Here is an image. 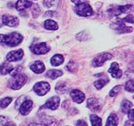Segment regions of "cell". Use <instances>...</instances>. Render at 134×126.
Segmentation results:
<instances>
[{
  "mask_svg": "<svg viewBox=\"0 0 134 126\" xmlns=\"http://www.w3.org/2000/svg\"><path fill=\"white\" fill-rule=\"evenodd\" d=\"M63 75V72L58 70H51L48 71L46 73V76L51 79H55Z\"/></svg>",
  "mask_w": 134,
  "mask_h": 126,
  "instance_id": "obj_21",
  "label": "cell"
},
{
  "mask_svg": "<svg viewBox=\"0 0 134 126\" xmlns=\"http://www.w3.org/2000/svg\"><path fill=\"white\" fill-rule=\"evenodd\" d=\"M109 82V79L108 78H104V79H99L97 81H96L94 83V85L97 89H101L102 88H103L104 87L105 85L107 84V83Z\"/></svg>",
  "mask_w": 134,
  "mask_h": 126,
  "instance_id": "obj_24",
  "label": "cell"
},
{
  "mask_svg": "<svg viewBox=\"0 0 134 126\" xmlns=\"http://www.w3.org/2000/svg\"><path fill=\"white\" fill-rule=\"evenodd\" d=\"M119 120L118 116L115 113H111L108 117L106 123V126H118Z\"/></svg>",
  "mask_w": 134,
  "mask_h": 126,
  "instance_id": "obj_19",
  "label": "cell"
},
{
  "mask_svg": "<svg viewBox=\"0 0 134 126\" xmlns=\"http://www.w3.org/2000/svg\"><path fill=\"white\" fill-rule=\"evenodd\" d=\"M75 11L78 15L81 16H90L93 13L92 8L87 2H83L77 5Z\"/></svg>",
  "mask_w": 134,
  "mask_h": 126,
  "instance_id": "obj_3",
  "label": "cell"
},
{
  "mask_svg": "<svg viewBox=\"0 0 134 126\" xmlns=\"http://www.w3.org/2000/svg\"><path fill=\"white\" fill-rule=\"evenodd\" d=\"M122 87L121 85H118V86H116L114 87L111 90V91L109 92V96L111 97H114L115 96H116L121 91Z\"/></svg>",
  "mask_w": 134,
  "mask_h": 126,
  "instance_id": "obj_29",
  "label": "cell"
},
{
  "mask_svg": "<svg viewBox=\"0 0 134 126\" xmlns=\"http://www.w3.org/2000/svg\"><path fill=\"white\" fill-rule=\"evenodd\" d=\"M132 107H133V104L131 102L128 100H124L121 104V111L124 113H127L131 110Z\"/></svg>",
  "mask_w": 134,
  "mask_h": 126,
  "instance_id": "obj_23",
  "label": "cell"
},
{
  "mask_svg": "<svg viewBox=\"0 0 134 126\" xmlns=\"http://www.w3.org/2000/svg\"><path fill=\"white\" fill-rule=\"evenodd\" d=\"M50 47L47 45L46 43H40L35 44L31 47V50L34 54L36 55H43L47 53L50 50Z\"/></svg>",
  "mask_w": 134,
  "mask_h": 126,
  "instance_id": "obj_6",
  "label": "cell"
},
{
  "mask_svg": "<svg viewBox=\"0 0 134 126\" xmlns=\"http://www.w3.org/2000/svg\"><path fill=\"white\" fill-rule=\"evenodd\" d=\"M66 68H67L68 70H69L71 72H75L77 70V63L73 62V61H70L67 65Z\"/></svg>",
  "mask_w": 134,
  "mask_h": 126,
  "instance_id": "obj_28",
  "label": "cell"
},
{
  "mask_svg": "<svg viewBox=\"0 0 134 126\" xmlns=\"http://www.w3.org/2000/svg\"><path fill=\"white\" fill-rule=\"evenodd\" d=\"M6 123H7V118H6L4 116H0V125H4L5 124H6Z\"/></svg>",
  "mask_w": 134,
  "mask_h": 126,
  "instance_id": "obj_35",
  "label": "cell"
},
{
  "mask_svg": "<svg viewBox=\"0 0 134 126\" xmlns=\"http://www.w3.org/2000/svg\"><path fill=\"white\" fill-rule=\"evenodd\" d=\"M31 70L36 74H41L45 71V65L41 61H36L31 65Z\"/></svg>",
  "mask_w": 134,
  "mask_h": 126,
  "instance_id": "obj_14",
  "label": "cell"
},
{
  "mask_svg": "<svg viewBox=\"0 0 134 126\" xmlns=\"http://www.w3.org/2000/svg\"><path fill=\"white\" fill-rule=\"evenodd\" d=\"M19 20L17 17L14 16L12 15L5 14L2 17V23L6 26L9 27L16 26L19 24Z\"/></svg>",
  "mask_w": 134,
  "mask_h": 126,
  "instance_id": "obj_7",
  "label": "cell"
},
{
  "mask_svg": "<svg viewBox=\"0 0 134 126\" xmlns=\"http://www.w3.org/2000/svg\"><path fill=\"white\" fill-rule=\"evenodd\" d=\"M33 107V102L31 100H26L24 101L21 103L20 106L19 111L21 114L23 116H26L32 110Z\"/></svg>",
  "mask_w": 134,
  "mask_h": 126,
  "instance_id": "obj_11",
  "label": "cell"
},
{
  "mask_svg": "<svg viewBox=\"0 0 134 126\" xmlns=\"http://www.w3.org/2000/svg\"><path fill=\"white\" fill-rule=\"evenodd\" d=\"M133 6L132 5H127L124 7H118L113 11V14L116 16L121 14L122 13H127V12H129L130 10L132 9Z\"/></svg>",
  "mask_w": 134,
  "mask_h": 126,
  "instance_id": "obj_17",
  "label": "cell"
},
{
  "mask_svg": "<svg viewBox=\"0 0 134 126\" xmlns=\"http://www.w3.org/2000/svg\"><path fill=\"white\" fill-rule=\"evenodd\" d=\"M23 41V36L18 33H12L8 35L0 34V43L9 47H15Z\"/></svg>",
  "mask_w": 134,
  "mask_h": 126,
  "instance_id": "obj_1",
  "label": "cell"
},
{
  "mask_svg": "<svg viewBox=\"0 0 134 126\" xmlns=\"http://www.w3.org/2000/svg\"><path fill=\"white\" fill-rule=\"evenodd\" d=\"M4 126H16L14 123H7V124H5Z\"/></svg>",
  "mask_w": 134,
  "mask_h": 126,
  "instance_id": "obj_38",
  "label": "cell"
},
{
  "mask_svg": "<svg viewBox=\"0 0 134 126\" xmlns=\"http://www.w3.org/2000/svg\"><path fill=\"white\" fill-rule=\"evenodd\" d=\"M109 72L112 76V77L119 79L122 76V71L119 68V64L116 62H113L109 69Z\"/></svg>",
  "mask_w": 134,
  "mask_h": 126,
  "instance_id": "obj_12",
  "label": "cell"
},
{
  "mask_svg": "<svg viewBox=\"0 0 134 126\" xmlns=\"http://www.w3.org/2000/svg\"><path fill=\"white\" fill-rule=\"evenodd\" d=\"M54 4H55V0H44L43 1V5L46 7H52Z\"/></svg>",
  "mask_w": 134,
  "mask_h": 126,
  "instance_id": "obj_31",
  "label": "cell"
},
{
  "mask_svg": "<svg viewBox=\"0 0 134 126\" xmlns=\"http://www.w3.org/2000/svg\"><path fill=\"white\" fill-rule=\"evenodd\" d=\"M24 56V51L21 49L18 50L11 51L7 55V60L9 62H15L20 60Z\"/></svg>",
  "mask_w": 134,
  "mask_h": 126,
  "instance_id": "obj_9",
  "label": "cell"
},
{
  "mask_svg": "<svg viewBox=\"0 0 134 126\" xmlns=\"http://www.w3.org/2000/svg\"><path fill=\"white\" fill-rule=\"evenodd\" d=\"M64 62L63 56L60 54H57L55 55H54L51 60V63L53 66L57 67L62 65Z\"/></svg>",
  "mask_w": 134,
  "mask_h": 126,
  "instance_id": "obj_16",
  "label": "cell"
},
{
  "mask_svg": "<svg viewBox=\"0 0 134 126\" xmlns=\"http://www.w3.org/2000/svg\"><path fill=\"white\" fill-rule=\"evenodd\" d=\"M70 96L74 101L77 104H81L85 99V95L81 91L77 89H73L70 91Z\"/></svg>",
  "mask_w": 134,
  "mask_h": 126,
  "instance_id": "obj_10",
  "label": "cell"
},
{
  "mask_svg": "<svg viewBox=\"0 0 134 126\" xmlns=\"http://www.w3.org/2000/svg\"><path fill=\"white\" fill-rule=\"evenodd\" d=\"M12 79L9 81V87L14 90L20 89L26 84L27 76L21 72L12 74Z\"/></svg>",
  "mask_w": 134,
  "mask_h": 126,
  "instance_id": "obj_2",
  "label": "cell"
},
{
  "mask_svg": "<svg viewBox=\"0 0 134 126\" xmlns=\"http://www.w3.org/2000/svg\"><path fill=\"white\" fill-rule=\"evenodd\" d=\"M60 99L58 96L51 97L46 102L43 108H46L51 110H56L60 106Z\"/></svg>",
  "mask_w": 134,
  "mask_h": 126,
  "instance_id": "obj_8",
  "label": "cell"
},
{
  "mask_svg": "<svg viewBox=\"0 0 134 126\" xmlns=\"http://www.w3.org/2000/svg\"><path fill=\"white\" fill-rule=\"evenodd\" d=\"M116 31L119 33H131L133 31L131 27L126 26L124 24H119V26L116 28Z\"/></svg>",
  "mask_w": 134,
  "mask_h": 126,
  "instance_id": "obj_26",
  "label": "cell"
},
{
  "mask_svg": "<svg viewBox=\"0 0 134 126\" xmlns=\"http://www.w3.org/2000/svg\"><path fill=\"white\" fill-rule=\"evenodd\" d=\"M73 3H75L76 5L80 4L83 2H86V0H71Z\"/></svg>",
  "mask_w": 134,
  "mask_h": 126,
  "instance_id": "obj_36",
  "label": "cell"
},
{
  "mask_svg": "<svg viewBox=\"0 0 134 126\" xmlns=\"http://www.w3.org/2000/svg\"><path fill=\"white\" fill-rule=\"evenodd\" d=\"M76 126H88L87 123L85 121H84L82 120H80L77 122Z\"/></svg>",
  "mask_w": 134,
  "mask_h": 126,
  "instance_id": "obj_33",
  "label": "cell"
},
{
  "mask_svg": "<svg viewBox=\"0 0 134 126\" xmlns=\"http://www.w3.org/2000/svg\"><path fill=\"white\" fill-rule=\"evenodd\" d=\"M55 90L58 94H63L67 91V85L65 82H58L55 87Z\"/></svg>",
  "mask_w": 134,
  "mask_h": 126,
  "instance_id": "obj_25",
  "label": "cell"
},
{
  "mask_svg": "<svg viewBox=\"0 0 134 126\" xmlns=\"http://www.w3.org/2000/svg\"><path fill=\"white\" fill-rule=\"evenodd\" d=\"M33 89L36 94H38V96H44L50 91L51 86L48 82H40L35 84Z\"/></svg>",
  "mask_w": 134,
  "mask_h": 126,
  "instance_id": "obj_4",
  "label": "cell"
},
{
  "mask_svg": "<svg viewBox=\"0 0 134 126\" xmlns=\"http://www.w3.org/2000/svg\"><path fill=\"white\" fill-rule=\"evenodd\" d=\"M90 121L92 126H102V119L99 117H98L95 114H92L90 115Z\"/></svg>",
  "mask_w": 134,
  "mask_h": 126,
  "instance_id": "obj_22",
  "label": "cell"
},
{
  "mask_svg": "<svg viewBox=\"0 0 134 126\" xmlns=\"http://www.w3.org/2000/svg\"><path fill=\"white\" fill-rule=\"evenodd\" d=\"M14 67L12 65L7 64V63H3L2 65L0 66V73L2 75H8L13 71Z\"/></svg>",
  "mask_w": 134,
  "mask_h": 126,
  "instance_id": "obj_20",
  "label": "cell"
},
{
  "mask_svg": "<svg viewBox=\"0 0 134 126\" xmlns=\"http://www.w3.org/2000/svg\"><path fill=\"white\" fill-rule=\"evenodd\" d=\"M12 101V99L10 97H6L0 100V108H5L11 104Z\"/></svg>",
  "mask_w": 134,
  "mask_h": 126,
  "instance_id": "obj_27",
  "label": "cell"
},
{
  "mask_svg": "<svg viewBox=\"0 0 134 126\" xmlns=\"http://www.w3.org/2000/svg\"><path fill=\"white\" fill-rule=\"evenodd\" d=\"M31 5L32 2L31 0H18L16 4V9L18 11H23L30 7Z\"/></svg>",
  "mask_w": 134,
  "mask_h": 126,
  "instance_id": "obj_15",
  "label": "cell"
},
{
  "mask_svg": "<svg viewBox=\"0 0 134 126\" xmlns=\"http://www.w3.org/2000/svg\"><path fill=\"white\" fill-rule=\"evenodd\" d=\"M87 107L92 111L97 112L100 111V104L95 98H90L87 100Z\"/></svg>",
  "mask_w": 134,
  "mask_h": 126,
  "instance_id": "obj_13",
  "label": "cell"
},
{
  "mask_svg": "<svg viewBox=\"0 0 134 126\" xmlns=\"http://www.w3.org/2000/svg\"><path fill=\"white\" fill-rule=\"evenodd\" d=\"M112 58V55L108 53H102L99 55L96 56L94 58V60L92 62V65L95 67H100V66L103 65V64L106 62V61L109 60L110 59Z\"/></svg>",
  "mask_w": 134,
  "mask_h": 126,
  "instance_id": "obj_5",
  "label": "cell"
},
{
  "mask_svg": "<svg viewBox=\"0 0 134 126\" xmlns=\"http://www.w3.org/2000/svg\"><path fill=\"white\" fill-rule=\"evenodd\" d=\"M134 84H133V80H129L128 81L126 84V90L128 91H130V92L133 93V89H134Z\"/></svg>",
  "mask_w": 134,
  "mask_h": 126,
  "instance_id": "obj_30",
  "label": "cell"
},
{
  "mask_svg": "<svg viewBox=\"0 0 134 126\" xmlns=\"http://www.w3.org/2000/svg\"><path fill=\"white\" fill-rule=\"evenodd\" d=\"M128 113H129V118L130 121H133V110H130L128 112Z\"/></svg>",
  "mask_w": 134,
  "mask_h": 126,
  "instance_id": "obj_34",
  "label": "cell"
},
{
  "mask_svg": "<svg viewBox=\"0 0 134 126\" xmlns=\"http://www.w3.org/2000/svg\"><path fill=\"white\" fill-rule=\"evenodd\" d=\"M124 21L126 22H129L130 24H133V16L132 14H130L129 16H127L126 18H124Z\"/></svg>",
  "mask_w": 134,
  "mask_h": 126,
  "instance_id": "obj_32",
  "label": "cell"
},
{
  "mask_svg": "<svg viewBox=\"0 0 134 126\" xmlns=\"http://www.w3.org/2000/svg\"><path fill=\"white\" fill-rule=\"evenodd\" d=\"M44 27L47 30H51V31H55V30L58 29V25L55 21L51 19L46 20L44 23Z\"/></svg>",
  "mask_w": 134,
  "mask_h": 126,
  "instance_id": "obj_18",
  "label": "cell"
},
{
  "mask_svg": "<svg viewBox=\"0 0 134 126\" xmlns=\"http://www.w3.org/2000/svg\"><path fill=\"white\" fill-rule=\"evenodd\" d=\"M125 126H133V121H127L125 123Z\"/></svg>",
  "mask_w": 134,
  "mask_h": 126,
  "instance_id": "obj_37",
  "label": "cell"
}]
</instances>
